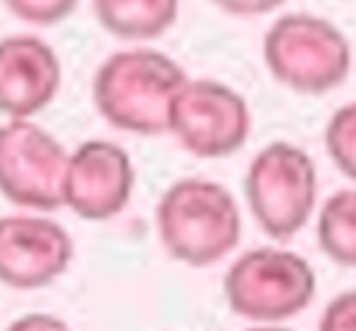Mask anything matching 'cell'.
<instances>
[{
	"instance_id": "6da1fadb",
	"label": "cell",
	"mask_w": 356,
	"mask_h": 331,
	"mask_svg": "<svg viewBox=\"0 0 356 331\" xmlns=\"http://www.w3.org/2000/svg\"><path fill=\"white\" fill-rule=\"evenodd\" d=\"M184 81V67L161 50H117L97 67L92 100L108 125L139 136H159L167 134L170 103Z\"/></svg>"
},
{
	"instance_id": "7a4b0ae2",
	"label": "cell",
	"mask_w": 356,
	"mask_h": 331,
	"mask_svg": "<svg viewBox=\"0 0 356 331\" xmlns=\"http://www.w3.org/2000/svg\"><path fill=\"white\" fill-rule=\"evenodd\" d=\"M156 231L172 259L189 267H209L239 245L242 214L222 184L181 178L167 186L156 206Z\"/></svg>"
},
{
	"instance_id": "3957f363",
	"label": "cell",
	"mask_w": 356,
	"mask_h": 331,
	"mask_svg": "<svg viewBox=\"0 0 356 331\" xmlns=\"http://www.w3.org/2000/svg\"><path fill=\"white\" fill-rule=\"evenodd\" d=\"M261 56L270 75L300 95H325L350 72L348 36L314 14L278 17L261 42Z\"/></svg>"
},
{
	"instance_id": "277c9868",
	"label": "cell",
	"mask_w": 356,
	"mask_h": 331,
	"mask_svg": "<svg viewBox=\"0 0 356 331\" xmlns=\"http://www.w3.org/2000/svg\"><path fill=\"white\" fill-rule=\"evenodd\" d=\"M317 289L312 264L284 248H253L225 273L222 292L234 314L256 323H278L300 314Z\"/></svg>"
},
{
	"instance_id": "5b68a950",
	"label": "cell",
	"mask_w": 356,
	"mask_h": 331,
	"mask_svg": "<svg viewBox=\"0 0 356 331\" xmlns=\"http://www.w3.org/2000/svg\"><path fill=\"white\" fill-rule=\"evenodd\" d=\"M245 197L259 228L273 239L295 236L317 203L312 156L292 142H270L245 172Z\"/></svg>"
},
{
	"instance_id": "8992f818",
	"label": "cell",
	"mask_w": 356,
	"mask_h": 331,
	"mask_svg": "<svg viewBox=\"0 0 356 331\" xmlns=\"http://www.w3.org/2000/svg\"><path fill=\"white\" fill-rule=\"evenodd\" d=\"M167 131L197 159H225L250 134L248 100L214 78H186L170 103Z\"/></svg>"
},
{
	"instance_id": "52a82bcc",
	"label": "cell",
	"mask_w": 356,
	"mask_h": 331,
	"mask_svg": "<svg viewBox=\"0 0 356 331\" xmlns=\"http://www.w3.org/2000/svg\"><path fill=\"white\" fill-rule=\"evenodd\" d=\"M64 145L31 120L0 125V195L14 206L56 211L67 170Z\"/></svg>"
},
{
	"instance_id": "ba28073f",
	"label": "cell",
	"mask_w": 356,
	"mask_h": 331,
	"mask_svg": "<svg viewBox=\"0 0 356 331\" xmlns=\"http://www.w3.org/2000/svg\"><path fill=\"white\" fill-rule=\"evenodd\" d=\"M134 181V161L125 147L108 139L81 142L67 156L61 206L92 223L111 220L128 206Z\"/></svg>"
},
{
	"instance_id": "9c48e42d",
	"label": "cell",
	"mask_w": 356,
	"mask_h": 331,
	"mask_svg": "<svg viewBox=\"0 0 356 331\" xmlns=\"http://www.w3.org/2000/svg\"><path fill=\"white\" fill-rule=\"evenodd\" d=\"M72 236L44 214L0 217V284L11 289H42L67 273Z\"/></svg>"
},
{
	"instance_id": "30bf717a",
	"label": "cell",
	"mask_w": 356,
	"mask_h": 331,
	"mask_svg": "<svg viewBox=\"0 0 356 331\" xmlns=\"http://www.w3.org/2000/svg\"><path fill=\"white\" fill-rule=\"evenodd\" d=\"M61 86V61L56 50L31 33L0 39V114L31 120L47 108Z\"/></svg>"
},
{
	"instance_id": "8fae6325",
	"label": "cell",
	"mask_w": 356,
	"mask_h": 331,
	"mask_svg": "<svg viewBox=\"0 0 356 331\" xmlns=\"http://www.w3.org/2000/svg\"><path fill=\"white\" fill-rule=\"evenodd\" d=\"M92 8L111 36L145 42L175 25L181 0H92Z\"/></svg>"
},
{
	"instance_id": "7c38bea8",
	"label": "cell",
	"mask_w": 356,
	"mask_h": 331,
	"mask_svg": "<svg viewBox=\"0 0 356 331\" xmlns=\"http://www.w3.org/2000/svg\"><path fill=\"white\" fill-rule=\"evenodd\" d=\"M317 242L331 261L356 267V189H339L323 203Z\"/></svg>"
},
{
	"instance_id": "4fadbf2b",
	"label": "cell",
	"mask_w": 356,
	"mask_h": 331,
	"mask_svg": "<svg viewBox=\"0 0 356 331\" xmlns=\"http://www.w3.org/2000/svg\"><path fill=\"white\" fill-rule=\"evenodd\" d=\"M325 150L331 161L356 181V100L339 106L325 125Z\"/></svg>"
},
{
	"instance_id": "5bb4252c",
	"label": "cell",
	"mask_w": 356,
	"mask_h": 331,
	"mask_svg": "<svg viewBox=\"0 0 356 331\" xmlns=\"http://www.w3.org/2000/svg\"><path fill=\"white\" fill-rule=\"evenodd\" d=\"M3 3L17 19L28 25H58L78 6V0H3Z\"/></svg>"
},
{
	"instance_id": "9a60e30c",
	"label": "cell",
	"mask_w": 356,
	"mask_h": 331,
	"mask_svg": "<svg viewBox=\"0 0 356 331\" xmlns=\"http://www.w3.org/2000/svg\"><path fill=\"white\" fill-rule=\"evenodd\" d=\"M320 331H356V289L337 295L323 317H320Z\"/></svg>"
},
{
	"instance_id": "2e32d148",
	"label": "cell",
	"mask_w": 356,
	"mask_h": 331,
	"mask_svg": "<svg viewBox=\"0 0 356 331\" xmlns=\"http://www.w3.org/2000/svg\"><path fill=\"white\" fill-rule=\"evenodd\" d=\"M6 331H72L61 317L47 314V312H33V314H22L17 317Z\"/></svg>"
},
{
	"instance_id": "e0dca14e",
	"label": "cell",
	"mask_w": 356,
	"mask_h": 331,
	"mask_svg": "<svg viewBox=\"0 0 356 331\" xmlns=\"http://www.w3.org/2000/svg\"><path fill=\"white\" fill-rule=\"evenodd\" d=\"M211 3L228 14H236V17H259V14L278 8L284 0H211Z\"/></svg>"
},
{
	"instance_id": "ac0fdd59",
	"label": "cell",
	"mask_w": 356,
	"mask_h": 331,
	"mask_svg": "<svg viewBox=\"0 0 356 331\" xmlns=\"http://www.w3.org/2000/svg\"><path fill=\"white\" fill-rule=\"evenodd\" d=\"M248 331H292V328H284V325H275V323H259V325H253Z\"/></svg>"
}]
</instances>
